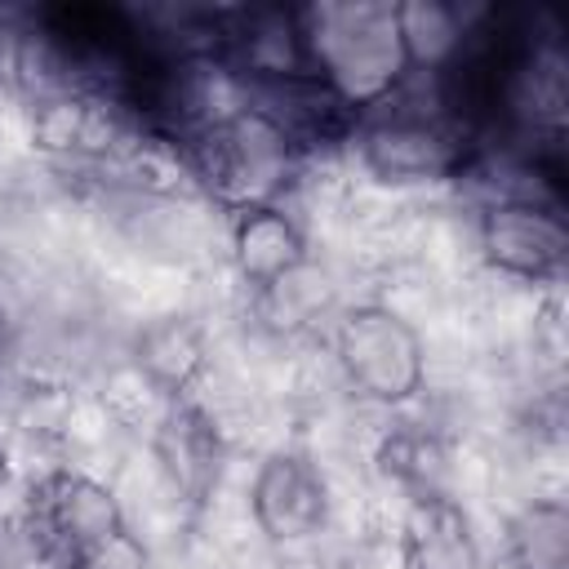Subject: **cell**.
<instances>
[{
  "instance_id": "2",
  "label": "cell",
  "mask_w": 569,
  "mask_h": 569,
  "mask_svg": "<svg viewBox=\"0 0 569 569\" xmlns=\"http://www.w3.org/2000/svg\"><path fill=\"white\" fill-rule=\"evenodd\" d=\"M293 18L311 80L325 84L351 116L369 111L413 76L396 4L320 0L298 4Z\"/></svg>"
},
{
  "instance_id": "3",
  "label": "cell",
  "mask_w": 569,
  "mask_h": 569,
  "mask_svg": "<svg viewBox=\"0 0 569 569\" xmlns=\"http://www.w3.org/2000/svg\"><path fill=\"white\" fill-rule=\"evenodd\" d=\"M298 156L302 147L253 102L209 116L187 133V164L227 213L276 204L298 169Z\"/></svg>"
},
{
  "instance_id": "7",
  "label": "cell",
  "mask_w": 569,
  "mask_h": 569,
  "mask_svg": "<svg viewBox=\"0 0 569 569\" xmlns=\"http://www.w3.org/2000/svg\"><path fill=\"white\" fill-rule=\"evenodd\" d=\"M253 525L271 542H307L329 520V485L325 471L302 449H271L249 485Z\"/></svg>"
},
{
  "instance_id": "12",
  "label": "cell",
  "mask_w": 569,
  "mask_h": 569,
  "mask_svg": "<svg viewBox=\"0 0 569 569\" xmlns=\"http://www.w3.org/2000/svg\"><path fill=\"white\" fill-rule=\"evenodd\" d=\"M511 569H569V507L560 498L525 502L502 533Z\"/></svg>"
},
{
  "instance_id": "4",
  "label": "cell",
  "mask_w": 569,
  "mask_h": 569,
  "mask_svg": "<svg viewBox=\"0 0 569 569\" xmlns=\"http://www.w3.org/2000/svg\"><path fill=\"white\" fill-rule=\"evenodd\" d=\"M22 533L40 565L84 569L98 551L129 533L107 485L84 471H44L22 498Z\"/></svg>"
},
{
  "instance_id": "11",
  "label": "cell",
  "mask_w": 569,
  "mask_h": 569,
  "mask_svg": "<svg viewBox=\"0 0 569 569\" xmlns=\"http://www.w3.org/2000/svg\"><path fill=\"white\" fill-rule=\"evenodd\" d=\"M204 329L191 316H156L133 338V365L164 400L191 396L196 378L204 373Z\"/></svg>"
},
{
  "instance_id": "1",
  "label": "cell",
  "mask_w": 569,
  "mask_h": 569,
  "mask_svg": "<svg viewBox=\"0 0 569 569\" xmlns=\"http://www.w3.org/2000/svg\"><path fill=\"white\" fill-rule=\"evenodd\" d=\"M347 138L382 182H445L476 164L471 120L440 80L422 89L418 76H409L396 93L360 111Z\"/></svg>"
},
{
  "instance_id": "6",
  "label": "cell",
  "mask_w": 569,
  "mask_h": 569,
  "mask_svg": "<svg viewBox=\"0 0 569 569\" xmlns=\"http://www.w3.org/2000/svg\"><path fill=\"white\" fill-rule=\"evenodd\" d=\"M476 244L493 271L529 284H556L569 267V227L560 204L529 196H489L476 218Z\"/></svg>"
},
{
  "instance_id": "5",
  "label": "cell",
  "mask_w": 569,
  "mask_h": 569,
  "mask_svg": "<svg viewBox=\"0 0 569 569\" xmlns=\"http://www.w3.org/2000/svg\"><path fill=\"white\" fill-rule=\"evenodd\" d=\"M333 356L347 387L373 405H405L422 391L427 378V351L418 329L382 302H360L338 316Z\"/></svg>"
},
{
  "instance_id": "10",
  "label": "cell",
  "mask_w": 569,
  "mask_h": 569,
  "mask_svg": "<svg viewBox=\"0 0 569 569\" xmlns=\"http://www.w3.org/2000/svg\"><path fill=\"white\" fill-rule=\"evenodd\" d=\"M231 262L240 280L258 293L284 280L289 271H298L302 262H311V253L302 227L280 204H253L231 213Z\"/></svg>"
},
{
  "instance_id": "9",
  "label": "cell",
  "mask_w": 569,
  "mask_h": 569,
  "mask_svg": "<svg viewBox=\"0 0 569 569\" xmlns=\"http://www.w3.org/2000/svg\"><path fill=\"white\" fill-rule=\"evenodd\" d=\"M400 565L405 569H480V542L462 502L445 493L409 498L400 525Z\"/></svg>"
},
{
  "instance_id": "8",
  "label": "cell",
  "mask_w": 569,
  "mask_h": 569,
  "mask_svg": "<svg viewBox=\"0 0 569 569\" xmlns=\"http://www.w3.org/2000/svg\"><path fill=\"white\" fill-rule=\"evenodd\" d=\"M151 453L160 462V476L169 480V489L182 502H204L218 489L222 462H227V445H222L218 422L191 396L164 405L156 436H151Z\"/></svg>"
},
{
  "instance_id": "13",
  "label": "cell",
  "mask_w": 569,
  "mask_h": 569,
  "mask_svg": "<svg viewBox=\"0 0 569 569\" xmlns=\"http://www.w3.org/2000/svg\"><path fill=\"white\" fill-rule=\"evenodd\" d=\"M445 445L440 436H431L427 427H413V422H400L382 436L378 445V467L387 480H396L409 498H422V493H445Z\"/></svg>"
},
{
  "instance_id": "14",
  "label": "cell",
  "mask_w": 569,
  "mask_h": 569,
  "mask_svg": "<svg viewBox=\"0 0 569 569\" xmlns=\"http://www.w3.org/2000/svg\"><path fill=\"white\" fill-rule=\"evenodd\" d=\"M329 302H333V284L316 262H302L284 280L258 289V316L271 333H298L316 325L329 311Z\"/></svg>"
}]
</instances>
